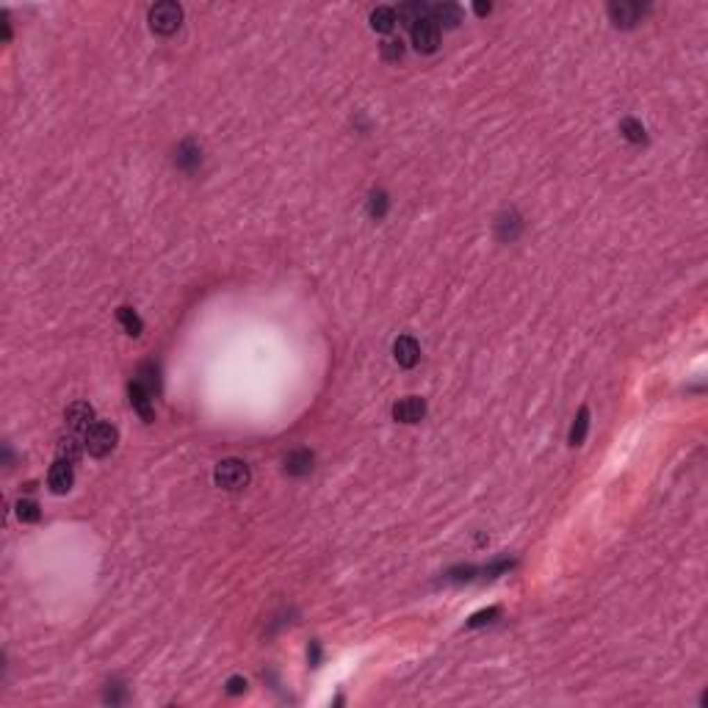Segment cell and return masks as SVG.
Wrapping results in <instances>:
<instances>
[{
  "label": "cell",
  "mask_w": 708,
  "mask_h": 708,
  "mask_svg": "<svg viewBox=\"0 0 708 708\" xmlns=\"http://www.w3.org/2000/svg\"><path fill=\"white\" fill-rule=\"evenodd\" d=\"M150 28H153V33H158V36H172L178 28H180V22H183V8L178 6V3H172V0H164V3H155L153 8H150Z\"/></svg>",
  "instance_id": "6da1fadb"
},
{
  "label": "cell",
  "mask_w": 708,
  "mask_h": 708,
  "mask_svg": "<svg viewBox=\"0 0 708 708\" xmlns=\"http://www.w3.org/2000/svg\"><path fill=\"white\" fill-rule=\"evenodd\" d=\"M214 478H216V484H219L222 490L236 492V490H243V487H246V481H249V468H246L243 460L230 457V460H222V463L216 465Z\"/></svg>",
  "instance_id": "7a4b0ae2"
},
{
  "label": "cell",
  "mask_w": 708,
  "mask_h": 708,
  "mask_svg": "<svg viewBox=\"0 0 708 708\" xmlns=\"http://www.w3.org/2000/svg\"><path fill=\"white\" fill-rule=\"evenodd\" d=\"M116 440H119L116 426L103 424V421L94 424V426L86 432V449H89L92 457H105V454H111V451L116 449Z\"/></svg>",
  "instance_id": "3957f363"
},
{
  "label": "cell",
  "mask_w": 708,
  "mask_h": 708,
  "mask_svg": "<svg viewBox=\"0 0 708 708\" xmlns=\"http://www.w3.org/2000/svg\"><path fill=\"white\" fill-rule=\"evenodd\" d=\"M413 44L418 53H435L438 44H440V28L432 17L421 19L415 28H413Z\"/></svg>",
  "instance_id": "277c9868"
},
{
  "label": "cell",
  "mask_w": 708,
  "mask_h": 708,
  "mask_svg": "<svg viewBox=\"0 0 708 708\" xmlns=\"http://www.w3.org/2000/svg\"><path fill=\"white\" fill-rule=\"evenodd\" d=\"M645 11H648V6H642V3H612L609 6V17L614 19L617 28H634L645 17Z\"/></svg>",
  "instance_id": "5b68a950"
},
{
  "label": "cell",
  "mask_w": 708,
  "mask_h": 708,
  "mask_svg": "<svg viewBox=\"0 0 708 708\" xmlns=\"http://www.w3.org/2000/svg\"><path fill=\"white\" fill-rule=\"evenodd\" d=\"M426 415V402L418 396H407L393 407V418L399 424H418Z\"/></svg>",
  "instance_id": "8992f818"
},
{
  "label": "cell",
  "mask_w": 708,
  "mask_h": 708,
  "mask_svg": "<svg viewBox=\"0 0 708 708\" xmlns=\"http://www.w3.org/2000/svg\"><path fill=\"white\" fill-rule=\"evenodd\" d=\"M72 481H75V473H72V463H64V460H55L53 468L47 473V487L55 492V495H64L72 490Z\"/></svg>",
  "instance_id": "52a82bcc"
},
{
  "label": "cell",
  "mask_w": 708,
  "mask_h": 708,
  "mask_svg": "<svg viewBox=\"0 0 708 708\" xmlns=\"http://www.w3.org/2000/svg\"><path fill=\"white\" fill-rule=\"evenodd\" d=\"M393 357L402 368H413L418 360H421V346L413 335H402L396 343H393Z\"/></svg>",
  "instance_id": "ba28073f"
},
{
  "label": "cell",
  "mask_w": 708,
  "mask_h": 708,
  "mask_svg": "<svg viewBox=\"0 0 708 708\" xmlns=\"http://www.w3.org/2000/svg\"><path fill=\"white\" fill-rule=\"evenodd\" d=\"M128 396H130V404H133V410H136V413H139V415H141V418L150 424V421L155 418V410H153V396H150V393H147V390H144V388H141L136 379L130 382V388H128Z\"/></svg>",
  "instance_id": "9c48e42d"
},
{
  "label": "cell",
  "mask_w": 708,
  "mask_h": 708,
  "mask_svg": "<svg viewBox=\"0 0 708 708\" xmlns=\"http://www.w3.org/2000/svg\"><path fill=\"white\" fill-rule=\"evenodd\" d=\"M67 424H69V429H92L94 424V410H92V404H86V402H75L69 410H67Z\"/></svg>",
  "instance_id": "30bf717a"
},
{
  "label": "cell",
  "mask_w": 708,
  "mask_h": 708,
  "mask_svg": "<svg viewBox=\"0 0 708 708\" xmlns=\"http://www.w3.org/2000/svg\"><path fill=\"white\" fill-rule=\"evenodd\" d=\"M429 14H432V19L438 22V28H440V25L457 28V25L463 22V8H460L457 3H438L435 8H429Z\"/></svg>",
  "instance_id": "8fae6325"
},
{
  "label": "cell",
  "mask_w": 708,
  "mask_h": 708,
  "mask_svg": "<svg viewBox=\"0 0 708 708\" xmlns=\"http://www.w3.org/2000/svg\"><path fill=\"white\" fill-rule=\"evenodd\" d=\"M429 17V6L426 3H421V0H413V3H402L399 6V11H396V19L399 22H404V25H410V28H415L421 19H426Z\"/></svg>",
  "instance_id": "7c38bea8"
},
{
  "label": "cell",
  "mask_w": 708,
  "mask_h": 708,
  "mask_svg": "<svg viewBox=\"0 0 708 708\" xmlns=\"http://www.w3.org/2000/svg\"><path fill=\"white\" fill-rule=\"evenodd\" d=\"M136 382H139L150 396H158V393H161V371H158V365H155V363H144V365L139 368V374H136Z\"/></svg>",
  "instance_id": "4fadbf2b"
},
{
  "label": "cell",
  "mask_w": 708,
  "mask_h": 708,
  "mask_svg": "<svg viewBox=\"0 0 708 708\" xmlns=\"http://www.w3.org/2000/svg\"><path fill=\"white\" fill-rule=\"evenodd\" d=\"M178 166L180 169H186V172H194L197 166H200V161H202V155H200V147L191 141V139H186L180 147H178Z\"/></svg>",
  "instance_id": "5bb4252c"
},
{
  "label": "cell",
  "mask_w": 708,
  "mask_h": 708,
  "mask_svg": "<svg viewBox=\"0 0 708 708\" xmlns=\"http://www.w3.org/2000/svg\"><path fill=\"white\" fill-rule=\"evenodd\" d=\"M396 22H399L396 8H390V6H379V8L371 11V28L379 31V33H390L396 28Z\"/></svg>",
  "instance_id": "9a60e30c"
},
{
  "label": "cell",
  "mask_w": 708,
  "mask_h": 708,
  "mask_svg": "<svg viewBox=\"0 0 708 708\" xmlns=\"http://www.w3.org/2000/svg\"><path fill=\"white\" fill-rule=\"evenodd\" d=\"M310 468H313V454L307 449H299V451L288 454V460H285V471L291 476H304V473H310Z\"/></svg>",
  "instance_id": "2e32d148"
},
{
  "label": "cell",
  "mask_w": 708,
  "mask_h": 708,
  "mask_svg": "<svg viewBox=\"0 0 708 708\" xmlns=\"http://www.w3.org/2000/svg\"><path fill=\"white\" fill-rule=\"evenodd\" d=\"M116 321L125 327V332L128 335H133V338H139L141 335V329H144V324H141V318L136 316V310H130V307H119L116 310Z\"/></svg>",
  "instance_id": "e0dca14e"
},
{
  "label": "cell",
  "mask_w": 708,
  "mask_h": 708,
  "mask_svg": "<svg viewBox=\"0 0 708 708\" xmlns=\"http://www.w3.org/2000/svg\"><path fill=\"white\" fill-rule=\"evenodd\" d=\"M587 429H589V410L581 407L576 421H573V429H570V446H581L584 438H587Z\"/></svg>",
  "instance_id": "ac0fdd59"
},
{
  "label": "cell",
  "mask_w": 708,
  "mask_h": 708,
  "mask_svg": "<svg viewBox=\"0 0 708 708\" xmlns=\"http://www.w3.org/2000/svg\"><path fill=\"white\" fill-rule=\"evenodd\" d=\"M520 230H523V222L517 219V214H509V216H501V219H498V238H501V241L517 238Z\"/></svg>",
  "instance_id": "d6986e66"
},
{
  "label": "cell",
  "mask_w": 708,
  "mask_h": 708,
  "mask_svg": "<svg viewBox=\"0 0 708 708\" xmlns=\"http://www.w3.org/2000/svg\"><path fill=\"white\" fill-rule=\"evenodd\" d=\"M55 454L64 463H78L80 460V443L75 438H61L58 446H55Z\"/></svg>",
  "instance_id": "ffe728a7"
},
{
  "label": "cell",
  "mask_w": 708,
  "mask_h": 708,
  "mask_svg": "<svg viewBox=\"0 0 708 708\" xmlns=\"http://www.w3.org/2000/svg\"><path fill=\"white\" fill-rule=\"evenodd\" d=\"M620 133H623L631 144H645V141H648L645 128H642V122H637V119H623V122H620Z\"/></svg>",
  "instance_id": "44dd1931"
},
{
  "label": "cell",
  "mask_w": 708,
  "mask_h": 708,
  "mask_svg": "<svg viewBox=\"0 0 708 708\" xmlns=\"http://www.w3.org/2000/svg\"><path fill=\"white\" fill-rule=\"evenodd\" d=\"M368 214H371L374 219H382V216L388 214V194H385V191H374V194H371V200H368Z\"/></svg>",
  "instance_id": "7402d4cb"
},
{
  "label": "cell",
  "mask_w": 708,
  "mask_h": 708,
  "mask_svg": "<svg viewBox=\"0 0 708 708\" xmlns=\"http://www.w3.org/2000/svg\"><path fill=\"white\" fill-rule=\"evenodd\" d=\"M382 58H385V61H402V58H404V44H402V39H388V42H382Z\"/></svg>",
  "instance_id": "603a6c76"
},
{
  "label": "cell",
  "mask_w": 708,
  "mask_h": 708,
  "mask_svg": "<svg viewBox=\"0 0 708 708\" xmlns=\"http://www.w3.org/2000/svg\"><path fill=\"white\" fill-rule=\"evenodd\" d=\"M17 517L25 520V523H36L42 515H39V503L36 501H19L17 503Z\"/></svg>",
  "instance_id": "cb8c5ba5"
},
{
  "label": "cell",
  "mask_w": 708,
  "mask_h": 708,
  "mask_svg": "<svg viewBox=\"0 0 708 708\" xmlns=\"http://www.w3.org/2000/svg\"><path fill=\"white\" fill-rule=\"evenodd\" d=\"M501 612L498 609H487V612H478V614H473L471 617V625L476 628V625H484V623H492L495 617H498Z\"/></svg>",
  "instance_id": "d4e9b609"
},
{
  "label": "cell",
  "mask_w": 708,
  "mask_h": 708,
  "mask_svg": "<svg viewBox=\"0 0 708 708\" xmlns=\"http://www.w3.org/2000/svg\"><path fill=\"white\" fill-rule=\"evenodd\" d=\"M125 700H128V695L122 692V687H119V684H114V689H108V692H105V703H111V706L125 703Z\"/></svg>",
  "instance_id": "484cf974"
},
{
  "label": "cell",
  "mask_w": 708,
  "mask_h": 708,
  "mask_svg": "<svg viewBox=\"0 0 708 708\" xmlns=\"http://www.w3.org/2000/svg\"><path fill=\"white\" fill-rule=\"evenodd\" d=\"M227 692H230V695H243V692H246V681L238 678V675L230 678V681H227Z\"/></svg>",
  "instance_id": "4316f807"
},
{
  "label": "cell",
  "mask_w": 708,
  "mask_h": 708,
  "mask_svg": "<svg viewBox=\"0 0 708 708\" xmlns=\"http://www.w3.org/2000/svg\"><path fill=\"white\" fill-rule=\"evenodd\" d=\"M490 8H492V6H490V3H473V11H476V14H478V17H484V14H490Z\"/></svg>",
  "instance_id": "83f0119b"
},
{
  "label": "cell",
  "mask_w": 708,
  "mask_h": 708,
  "mask_svg": "<svg viewBox=\"0 0 708 708\" xmlns=\"http://www.w3.org/2000/svg\"><path fill=\"white\" fill-rule=\"evenodd\" d=\"M318 659H321V650H318V645L313 642V650H310V662H313V667H318Z\"/></svg>",
  "instance_id": "f1b7e54d"
}]
</instances>
